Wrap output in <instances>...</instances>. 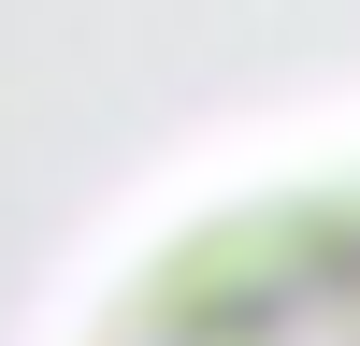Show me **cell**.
<instances>
[{"instance_id": "cell-1", "label": "cell", "mask_w": 360, "mask_h": 346, "mask_svg": "<svg viewBox=\"0 0 360 346\" xmlns=\"http://www.w3.org/2000/svg\"><path fill=\"white\" fill-rule=\"evenodd\" d=\"M72 346H360V144L202 188L101 274Z\"/></svg>"}]
</instances>
